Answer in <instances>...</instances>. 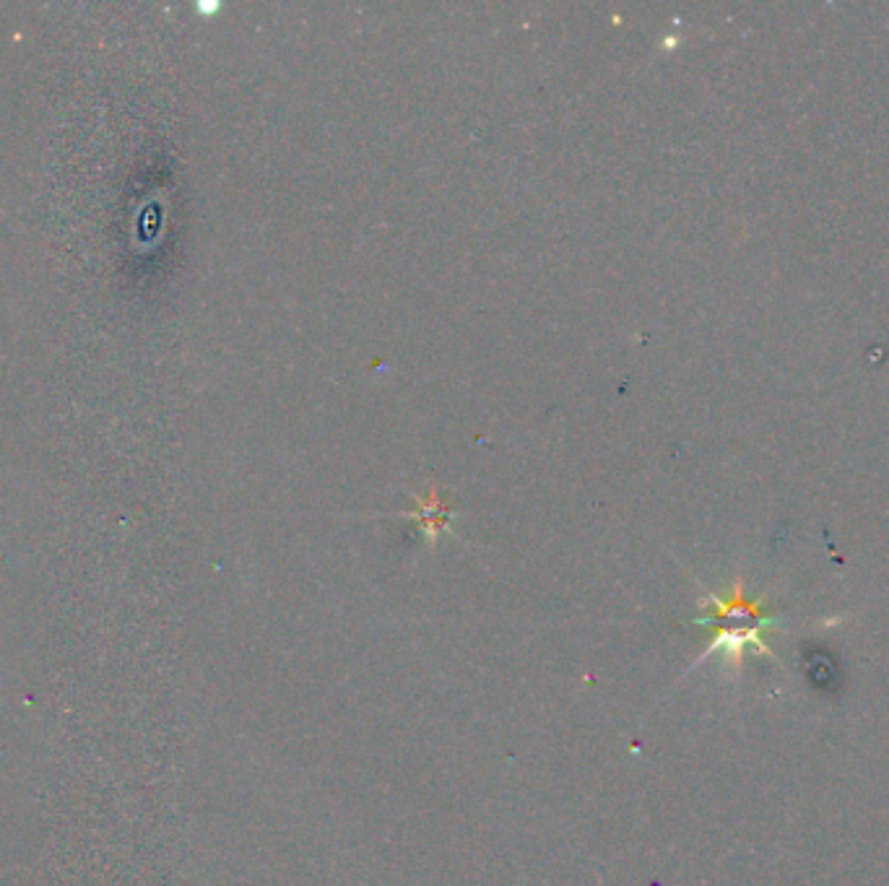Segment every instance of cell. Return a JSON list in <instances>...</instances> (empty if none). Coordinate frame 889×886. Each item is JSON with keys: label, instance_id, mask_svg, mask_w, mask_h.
<instances>
[{"label": "cell", "instance_id": "1", "mask_svg": "<svg viewBox=\"0 0 889 886\" xmlns=\"http://www.w3.org/2000/svg\"><path fill=\"white\" fill-rule=\"evenodd\" d=\"M455 515L453 507L448 505V499H442L437 494V489L427 494V497H416V510L414 512H406V518H414L422 528V533L427 536L429 544H435L437 536L442 531H448L450 518Z\"/></svg>", "mask_w": 889, "mask_h": 886}]
</instances>
